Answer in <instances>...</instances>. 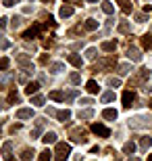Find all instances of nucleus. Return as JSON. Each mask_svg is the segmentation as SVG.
<instances>
[{
  "label": "nucleus",
  "instance_id": "nucleus-1",
  "mask_svg": "<svg viewBox=\"0 0 152 161\" xmlns=\"http://www.w3.org/2000/svg\"><path fill=\"white\" fill-rule=\"evenodd\" d=\"M152 125V117L150 115H135L129 119V128L131 130H144V128H150Z\"/></svg>",
  "mask_w": 152,
  "mask_h": 161
},
{
  "label": "nucleus",
  "instance_id": "nucleus-2",
  "mask_svg": "<svg viewBox=\"0 0 152 161\" xmlns=\"http://www.w3.org/2000/svg\"><path fill=\"white\" fill-rule=\"evenodd\" d=\"M69 155H71V144L56 142V149H54V157H56V161H65Z\"/></svg>",
  "mask_w": 152,
  "mask_h": 161
},
{
  "label": "nucleus",
  "instance_id": "nucleus-3",
  "mask_svg": "<svg viewBox=\"0 0 152 161\" xmlns=\"http://www.w3.org/2000/svg\"><path fill=\"white\" fill-rule=\"evenodd\" d=\"M17 63L23 67V71H25V73H34V63H31V59H29V57H27L25 53L17 54Z\"/></svg>",
  "mask_w": 152,
  "mask_h": 161
},
{
  "label": "nucleus",
  "instance_id": "nucleus-4",
  "mask_svg": "<svg viewBox=\"0 0 152 161\" xmlns=\"http://www.w3.org/2000/svg\"><path fill=\"white\" fill-rule=\"evenodd\" d=\"M92 132H94V134H98V136H102V138L111 136V130H108L104 124H92Z\"/></svg>",
  "mask_w": 152,
  "mask_h": 161
},
{
  "label": "nucleus",
  "instance_id": "nucleus-5",
  "mask_svg": "<svg viewBox=\"0 0 152 161\" xmlns=\"http://www.w3.org/2000/svg\"><path fill=\"white\" fill-rule=\"evenodd\" d=\"M42 27H44V25H42V23H35L34 27H29V30H27V31H25V34H23V38H25V40H34V38L38 36L40 31H42Z\"/></svg>",
  "mask_w": 152,
  "mask_h": 161
},
{
  "label": "nucleus",
  "instance_id": "nucleus-6",
  "mask_svg": "<svg viewBox=\"0 0 152 161\" xmlns=\"http://www.w3.org/2000/svg\"><path fill=\"white\" fill-rule=\"evenodd\" d=\"M71 138H73V142H86V140H88V138H86V132L83 130H77V128H73V130H71Z\"/></svg>",
  "mask_w": 152,
  "mask_h": 161
},
{
  "label": "nucleus",
  "instance_id": "nucleus-7",
  "mask_svg": "<svg viewBox=\"0 0 152 161\" xmlns=\"http://www.w3.org/2000/svg\"><path fill=\"white\" fill-rule=\"evenodd\" d=\"M134 101H135L134 90H125V92H123V107H125V109H129Z\"/></svg>",
  "mask_w": 152,
  "mask_h": 161
},
{
  "label": "nucleus",
  "instance_id": "nucleus-8",
  "mask_svg": "<svg viewBox=\"0 0 152 161\" xmlns=\"http://www.w3.org/2000/svg\"><path fill=\"white\" fill-rule=\"evenodd\" d=\"M2 159L4 161H13V142H4L2 144Z\"/></svg>",
  "mask_w": 152,
  "mask_h": 161
},
{
  "label": "nucleus",
  "instance_id": "nucleus-9",
  "mask_svg": "<svg viewBox=\"0 0 152 161\" xmlns=\"http://www.w3.org/2000/svg\"><path fill=\"white\" fill-rule=\"evenodd\" d=\"M127 57H129V61H135V63H138V61H142V53L138 50V48H134V46L127 48Z\"/></svg>",
  "mask_w": 152,
  "mask_h": 161
},
{
  "label": "nucleus",
  "instance_id": "nucleus-10",
  "mask_svg": "<svg viewBox=\"0 0 152 161\" xmlns=\"http://www.w3.org/2000/svg\"><path fill=\"white\" fill-rule=\"evenodd\" d=\"M15 115H17V119H29V117H34V111L31 109H19Z\"/></svg>",
  "mask_w": 152,
  "mask_h": 161
},
{
  "label": "nucleus",
  "instance_id": "nucleus-11",
  "mask_svg": "<svg viewBox=\"0 0 152 161\" xmlns=\"http://www.w3.org/2000/svg\"><path fill=\"white\" fill-rule=\"evenodd\" d=\"M102 117H104V119H108V121H115L119 117V113L115 111V109H104V111H102Z\"/></svg>",
  "mask_w": 152,
  "mask_h": 161
},
{
  "label": "nucleus",
  "instance_id": "nucleus-12",
  "mask_svg": "<svg viewBox=\"0 0 152 161\" xmlns=\"http://www.w3.org/2000/svg\"><path fill=\"white\" fill-rule=\"evenodd\" d=\"M67 61H69L73 67H81L83 65V59L79 57V54H69V57H67Z\"/></svg>",
  "mask_w": 152,
  "mask_h": 161
},
{
  "label": "nucleus",
  "instance_id": "nucleus-13",
  "mask_svg": "<svg viewBox=\"0 0 152 161\" xmlns=\"http://www.w3.org/2000/svg\"><path fill=\"white\" fill-rule=\"evenodd\" d=\"M152 147V138L150 136H140V149L142 151H148Z\"/></svg>",
  "mask_w": 152,
  "mask_h": 161
},
{
  "label": "nucleus",
  "instance_id": "nucleus-14",
  "mask_svg": "<svg viewBox=\"0 0 152 161\" xmlns=\"http://www.w3.org/2000/svg\"><path fill=\"white\" fill-rule=\"evenodd\" d=\"M115 48H117V42H113V40L102 42V50L104 53H115Z\"/></svg>",
  "mask_w": 152,
  "mask_h": 161
},
{
  "label": "nucleus",
  "instance_id": "nucleus-15",
  "mask_svg": "<svg viewBox=\"0 0 152 161\" xmlns=\"http://www.w3.org/2000/svg\"><path fill=\"white\" fill-rule=\"evenodd\" d=\"M59 15L60 17H71V15H73V6L71 4H65V6H60V11H59Z\"/></svg>",
  "mask_w": 152,
  "mask_h": 161
},
{
  "label": "nucleus",
  "instance_id": "nucleus-16",
  "mask_svg": "<svg viewBox=\"0 0 152 161\" xmlns=\"http://www.w3.org/2000/svg\"><path fill=\"white\" fill-rule=\"evenodd\" d=\"M38 90H40V84H38V82H29L27 86H25V92H27L29 96H31V94H35Z\"/></svg>",
  "mask_w": 152,
  "mask_h": 161
},
{
  "label": "nucleus",
  "instance_id": "nucleus-17",
  "mask_svg": "<svg viewBox=\"0 0 152 161\" xmlns=\"http://www.w3.org/2000/svg\"><path fill=\"white\" fill-rule=\"evenodd\" d=\"M56 119L59 121H69L71 119V111H67V109H65V111H56Z\"/></svg>",
  "mask_w": 152,
  "mask_h": 161
},
{
  "label": "nucleus",
  "instance_id": "nucleus-18",
  "mask_svg": "<svg viewBox=\"0 0 152 161\" xmlns=\"http://www.w3.org/2000/svg\"><path fill=\"white\" fill-rule=\"evenodd\" d=\"M83 30H88V31L98 30V21H96V19H88V21L83 23Z\"/></svg>",
  "mask_w": 152,
  "mask_h": 161
},
{
  "label": "nucleus",
  "instance_id": "nucleus-19",
  "mask_svg": "<svg viewBox=\"0 0 152 161\" xmlns=\"http://www.w3.org/2000/svg\"><path fill=\"white\" fill-rule=\"evenodd\" d=\"M102 11H104L106 15H113V13H115V4H113L111 0H104V2H102Z\"/></svg>",
  "mask_w": 152,
  "mask_h": 161
},
{
  "label": "nucleus",
  "instance_id": "nucleus-20",
  "mask_svg": "<svg viewBox=\"0 0 152 161\" xmlns=\"http://www.w3.org/2000/svg\"><path fill=\"white\" fill-rule=\"evenodd\" d=\"M86 90H88L90 94H96V92H98V82H96V80H90V82L86 84Z\"/></svg>",
  "mask_w": 152,
  "mask_h": 161
},
{
  "label": "nucleus",
  "instance_id": "nucleus-21",
  "mask_svg": "<svg viewBox=\"0 0 152 161\" xmlns=\"http://www.w3.org/2000/svg\"><path fill=\"white\" fill-rule=\"evenodd\" d=\"M77 117H79V119H92V117H94V111H92V109H83V111H79V113H77Z\"/></svg>",
  "mask_w": 152,
  "mask_h": 161
},
{
  "label": "nucleus",
  "instance_id": "nucleus-22",
  "mask_svg": "<svg viewBox=\"0 0 152 161\" xmlns=\"http://www.w3.org/2000/svg\"><path fill=\"white\" fill-rule=\"evenodd\" d=\"M123 153H125V155H134V153H135V144L131 142V140L125 142V144H123Z\"/></svg>",
  "mask_w": 152,
  "mask_h": 161
},
{
  "label": "nucleus",
  "instance_id": "nucleus-23",
  "mask_svg": "<svg viewBox=\"0 0 152 161\" xmlns=\"http://www.w3.org/2000/svg\"><path fill=\"white\" fill-rule=\"evenodd\" d=\"M142 46L152 50V34H144V36H142Z\"/></svg>",
  "mask_w": 152,
  "mask_h": 161
},
{
  "label": "nucleus",
  "instance_id": "nucleus-24",
  "mask_svg": "<svg viewBox=\"0 0 152 161\" xmlns=\"http://www.w3.org/2000/svg\"><path fill=\"white\" fill-rule=\"evenodd\" d=\"M42 140H44L46 144H54V142H56V134H54V132H46Z\"/></svg>",
  "mask_w": 152,
  "mask_h": 161
},
{
  "label": "nucleus",
  "instance_id": "nucleus-25",
  "mask_svg": "<svg viewBox=\"0 0 152 161\" xmlns=\"http://www.w3.org/2000/svg\"><path fill=\"white\" fill-rule=\"evenodd\" d=\"M119 6H121V11L125 13V15L131 13V2H129V0H119Z\"/></svg>",
  "mask_w": 152,
  "mask_h": 161
},
{
  "label": "nucleus",
  "instance_id": "nucleus-26",
  "mask_svg": "<svg viewBox=\"0 0 152 161\" xmlns=\"http://www.w3.org/2000/svg\"><path fill=\"white\" fill-rule=\"evenodd\" d=\"M34 157V149H23L21 151V161H31Z\"/></svg>",
  "mask_w": 152,
  "mask_h": 161
},
{
  "label": "nucleus",
  "instance_id": "nucleus-27",
  "mask_svg": "<svg viewBox=\"0 0 152 161\" xmlns=\"http://www.w3.org/2000/svg\"><path fill=\"white\" fill-rule=\"evenodd\" d=\"M50 159H52V153H50L48 149H44L40 153V157H38V161H50Z\"/></svg>",
  "mask_w": 152,
  "mask_h": 161
},
{
  "label": "nucleus",
  "instance_id": "nucleus-28",
  "mask_svg": "<svg viewBox=\"0 0 152 161\" xmlns=\"http://www.w3.org/2000/svg\"><path fill=\"white\" fill-rule=\"evenodd\" d=\"M50 98H52V101H65V94L60 90H52V92H50Z\"/></svg>",
  "mask_w": 152,
  "mask_h": 161
},
{
  "label": "nucleus",
  "instance_id": "nucleus-29",
  "mask_svg": "<svg viewBox=\"0 0 152 161\" xmlns=\"http://www.w3.org/2000/svg\"><path fill=\"white\" fill-rule=\"evenodd\" d=\"M111 101H115V92L113 90H106L104 94H102V103H111Z\"/></svg>",
  "mask_w": 152,
  "mask_h": 161
},
{
  "label": "nucleus",
  "instance_id": "nucleus-30",
  "mask_svg": "<svg viewBox=\"0 0 152 161\" xmlns=\"http://www.w3.org/2000/svg\"><path fill=\"white\" fill-rule=\"evenodd\" d=\"M129 71H131V65H129V63H121V65H119V73H121V75H127Z\"/></svg>",
  "mask_w": 152,
  "mask_h": 161
},
{
  "label": "nucleus",
  "instance_id": "nucleus-31",
  "mask_svg": "<svg viewBox=\"0 0 152 161\" xmlns=\"http://www.w3.org/2000/svg\"><path fill=\"white\" fill-rule=\"evenodd\" d=\"M50 71L52 73H60V71H65V65L63 63H52V65H50Z\"/></svg>",
  "mask_w": 152,
  "mask_h": 161
},
{
  "label": "nucleus",
  "instance_id": "nucleus-32",
  "mask_svg": "<svg viewBox=\"0 0 152 161\" xmlns=\"http://www.w3.org/2000/svg\"><path fill=\"white\" fill-rule=\"evenodd\" d=\"M119 31H121V34H129V31H131V25H129L127 21H123V23H119Z\"/></svg>",
  "mask_w": 152,
  "mask_h": 161
},
{
  "label": "nucleus",
  "instance_id": "nucleus-33",
  "mask_svg": "<svg viewBox=\"0 0 152 161\" xmlns=\"http://www.w3.org/2000/svg\"><path fill=\"white\" fill-rule=\"evenodd\" d=\"M8 67H11V61L6 59V57H2V59H0V71H6Z\"/></svg>",
  "mask_w": 152,
  "mask_h": 161
},
{
  "label": "nucleus",
  "instance_id": "nucleus-34",
  "mask_svg": "<svg viewBox=\"0 0 152 161\" xmlns=\"http://www.w3.org/2000/svg\"><path fill=\"white\" fill-rule=\"evenodd\" d=\"M31 105H35V107H42V105H44V96L35 94L34 98H31Z\"/></svg>",
  "mask_w": 152,
  "mask_h": 161
},
{
  "label": "nucleus",
  "instance_id": "nucleus-35",
  "mask_svg": "<svg viewBox=\"0 0 152 161\" xmlns=\"http://www.w3.org/2000/svg\"><path fill=\"white\" fill-rule=\"evenodd\" d=\"M69 82H71V84H79V82H81V75H79L77 71H73V73L69 75Z\"/></svg>",
  "mask_w": 152,
  "mask_h": 161
},
{
  "label": "nucleus",
  "instance_id": "nucleus-36",
  "mask_svg": "<svg viewBox=\"0 0 152 161\" xmlns=\"http://www.w3.org/2000/svg\"><path fill=\"white\" fill-rule=\"evenodd\" d=\"M6 48H11V42L6 40L4 36H0V50H6Z\"/></svg>",
  "mask_w": 152,
  "mask_h": 161
},
{
  "label": "nucleus",
  "instance_id": "nucleus-37",
  "mask_svg": "<svg viewBox=\"0 0 152 161\" xmlns=\"http://www.w3.org/2000/svg\"><path fill=\"white\" fill-rule=\"evenodd\" d=\"M21 21H23L21 17H13V19H11V27H13V30H17V27H21Z\"/></svg>",
  "mask_w": 152,
  "mask_h": 161
},
{
  "label": "nucleus",
  "instance_id": "nucleus-38",
  "mask_svg": "<svg viewBox=\"0 0 152 161\" xmlns=\"http://www.w3.org/2000/svg\"><path fill=\"white\" fill-rule=\"evenodd\" d=\"M138 78H140V80L150 78V71H148V67H142V69H140V73H138Z\"/></svg>",
  "mask_w": 152,
  "mask_h": 161
},
{
  "label": "nucleus",
  "instance_id": "nucleus-39",
  "mask_svg": "<svg viewBox=\"0 0 152 161\" xmlns=\"http://www.w3.org/2000/svg\"><path fill=\"white\" fill-rule=\"evenodd\" d=\"M86 59H90V61L96 59V48H94V46H90L88 50H86Z\"/></svg>",
  "mask_w": 152,
  "mask_h": 161
},
{
  "label": "nucleus",
  "instance_id": "nucleus-40",
  "mask_svg": "<svg viewBox=\"0 0 152 161\" xmlns=\"http://www.w3.org/2000/svg\"><path fill=\"white\" fill-rule=\"evenodd\" d=\"M8 103H19V94L15 92V90H11V92H8Z\"/></svg>",
  "mask_w": 152,
  "mask_h": 161
},
{
  "label": "nucleus",
  "instance_id": "nucleus-41",
  "mask_svg": "<svg viewBox=\"0 0 152 161\" xmlns=\"http://www.w3.org/2000/svg\"><path fill=\"white\" fill-rule=\"evenodd\" d=\"M108 86L117 88V86H121V80H119V78H108Z\"/></svg>",
  "mask_w": 152,
  "mask_h": 161
},
{
  "label": "nucleus",
  "instance_id": "nucleus-42",
  "mask_svg": "<svg viewBox=\"0 0 152 161\" xmlns=\"http://www.w3.org/2000/svg\"><path fill=\"white\" fill-rule=\"evenodd\" d=\"M2 4L4 6H15V4H19V0H2Z\"/></svg>",
  "mask_w": 152,
  "mask_h": 161
},
{
  "label": "nucleus",
  "instance_id": "nucleus-43",
  "mask_svg": "<svg viewBox=\"0 0 152 161\" xmlns=\"http://www.w3.org/2000/svg\"><path fill=\"white\" fill-rule=\"evenodd\" d=\"M77 94H79V92H77V90H71L69 94H67V101H73V98H75Z\"/></svg>",
  "mask_w": 152,
  "mask_h": 161
},
{
  "label": "nucleus",
  "instance_id": "nucleus-44",
  "mask_svg": "<svg viewBox=\"0 0 152 161\" xmlns=\"http://www.w3.org/2000/svg\"><path fill=\"white\" fill-rule=\"evenodd\" d=\"M135 21H138V23H144V21H146V15H135Z\"/></svg>",
  "mask_w": 152,
  "mask_h": 161
},
{
  "label": "nucleus",
  "instance_id": "nucleus-45",
  "mask_svg": "<svg viewBox=\"0 0 152 161\" xmlns=\"http://www.w3.org/2000/svg\"><path fill=\"white\" fill-rule=\"evenodd\" d=\"M40 63H42V65H46V63H48V54H42V57H40Z\"/></svg>",
  "mask_w": 152,
  "mask_h": 161
},
{
  "label": "nucleus",
  "instance_id": "nucleus-46",
  "mask_svg": "<svg viewBox=\"0 0 152 161\" xmlns=\"http://www.w3.org/2000/svg\"><path fill=\"white\" fill-rule=\"evenodd\" d=\"M40 128H42V125H38L35 130H31V138H35V136H38V134H40Z\"/></svg>",
  "mask_w": 152,
  "mask_h": 161
},
{
  "label": "nucleus",
  "instance_id": "nucleus-47",
  "mask_svg": "<svg viewBox=\"0 0 152 161\" xmlns=\"http://www.w3.org/2000/svg\"><path fill=\"white\" fill-rule=\"evenodd\" d=\"M4 27H6V19L2 17V19H0V30H4Z\"/></svg>",
  "mask_w": 152,
  "mask_h": 161
},
{
  "label": "nucleus",
  "instance_id": "nucleus-48",
  "mask_svg": "<svg viewBox=\"0 0 152 161\" xmlns=\"http://www.w3.org/2000/svg\"><path fill=\"white\" fill-rule=\"evenodd\" d=\"M81 105H92V98H81Z\"/></svg>",
  "mask_w": 152,
  "mask_h": 161
},
{
  "label": "nucleus",
  "instance_id": "nucleus-49",
  "mask_svg": "<svg viewBox=\"0 0 152 161\" xmlns=\"http://www.w3.org/2000/svg\"><path fill=\"white\" fill-rule=\"evenodd\" d=\"M152 11V4H144V13H150Z\"/></svg>",
  "mask_w": 152,
  "mask_h": 161
},
{
  "label": "nucleus",
  "instance_id": "nucleus-50",
  "mask_svg": "<svg viewBox=\"0 0 152 161\" xmlns=\"http://www.w3.org/2000/svg\"><path fill=\"white\" fill-rule=\"evenodd\" d=\"M67 4H75V2H79V0H65Z\"/></svg>",
  "mask_w": 152,
  "mask_h": 161
},
{
  "label": "nucleus",
  "instance_id": "nucleus-51",
  "mask_svg": "<svg viewBox=\"0 0 152 161\" xmlns=\"http://www.w3.org/2000/svg\"><path fill=\"white\" fill-rule=\"evenodd\" d=\"M127 161H140V159H135V157H134V159H127Z\"/></svg>",
  "mask_w": 152,
  "mask_h": 161
},
{
  "label": "nucleus",
  "instance_id": "nucleus-52",
  "mask_svg": "<svg viewBox=\"0 0 152 161\" xmlns=\"http://www.w3.org/2000/svg\"><path fill=\"white\" fill-rule=\"evenodd\" d=\"M2 109H4V105H2V103H0V111H2Z\"/></svg>",
  "mask_w": 152,
  "mask_h": 161
},
{
  "label": "nucleus",
  "instance_id": "nucleus-53",
  "mask_svg": "<svg viewBox=\"0 0 152 161\" xmlns=\"http://www.w3.org/2000/svg\"><path fill=\"white\" fill-rule=\"evenodd\" d=\"M148 161H152V155H148Z\"/></svg>",
  "mask_w": 152,
  "mask_h": 161
},
{
  "label": "nucleus",
  "instance_id": "nucleus-54",
  "mask_svg": "<svg viewBox=\"0 0 152 161\" xmlns=\"http://www.w3.org/2000/svg\"><path fill=\"white\" fill-rule=\"evenodd\" d=\"M88 2H98V0H88Z\"/></svg>",
  "mask_w": 152,
  "mask_h": 161
},
{
  "label": "nucleus",
  "instance_id": "nucleus-55",
  "mask_svg": "<svg viewBox=\"0 0 152 161\" xmlns=\"http://www.w3.org/2000/svg\"><path fill=\"white\" fill-rule=\"evenodd\" d=\"M0 132H2V125H0Z\"/></svg>",
  "mask_w": 152,
  "mask_h": 161
},
{
  "label": "nucleus",
  "instance_id": "nucleus-56",
  "mask_svg": "<svg viewBox=\"0 0 152 161\" xmlns=\"http://www.w3.org/2000/svg\"><path fill=\"white\" fill-rule=\"evenodd\" d=\"M150 107H152V101H150Z\"/></svg>",
  "mask_w": 152,
  "mask_h": 161
},
{
  "label": "nucleus",
  "instance_id": "nucleus-57",
  "mask_svg": "<svg viewBox=\"0 0 152 161\" xmlns=\"http://www.w3.org/2000/svg\"><path fill=\"white\" fill-rule=\"evenodd\" d=\"M46 2H50V0H46Z\"/></svg>",
  "mask_w": 152,
  "mask_h": 161
},
{
  "label": "nucleus",
  "instance_id": "nucleus-58",
  "mask_svg": "<svg viewBox=\"0 0 152 161\" xmlns=\"http://www.w3.org/2000/svg\"><path fill=\"white\" fill-rule=\"evenodd\" d=\"M146 2H148V0H146ZM150 2H152V0H150Z\"/></svg>",
  "mask_w": 152,
  "mask_h": 161
}]
</instances>
